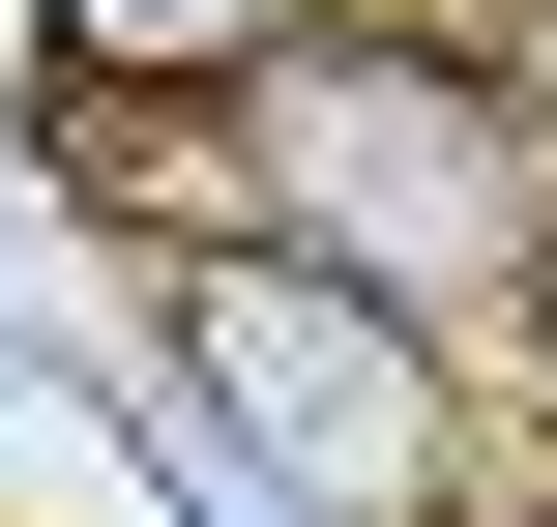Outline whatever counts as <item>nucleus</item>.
<instances>
[{
    "instance_id": "nucleus-2",
    "label": "nucleus",
    "mask_w": 557,
    "mask_h": 527,
    "mask_svg": "<svg viewBox=\"0 0 557 527\" xmlns=\"http://www.w3.org/2000/svg\"><path fill=\"white\" fill-rule=\"evenodd\" d=\"M176 352H206L235 469L294 527H441L470 411H441V323H411V293H352V264H294V235H176Z\"/></svg>"
},
{
    "instance_id": "nucleus-1",
    "label": "nucleus",
    "mask_w": 557,
    "mask_h": 527,
    "mask_svg": "<svg viewBox=\"0 0 557 527\" xmlns=\"http://www.w3.org/2000/svg\"><path fill=\"white\" fill-rule=\"evenodd\" d=\"M176 147H206V235H294V264H352V293H411V323L529 293V235H557V147L441 59V29H264Z\"/></svg>"
},
{
    "instance_id": "nucleus-4",
    "label": "nucleus",
    "mask_w": 557,
    "mask_h": 527,
    "mask_svg": "<svg viewBox=\"0 0 557 527\" xmlns=\"http://www.w3.org/2000/svg\"><path fill=\"white\" fill-rule=\"evenodd\" d=\"M441 59H470V88H499V117L557 147V0H499V29H441Z\"/></svg>"
},
{
    "instance_id": "nucleus-3",
    "label": "nucleus",
    "mask_w": 557,
    "mask_h": 527,
    "mask_svg": "<svg viewBox=\"0 0 557 527\" xmlns=\"http://www.w3.org/2000/svg\"><path fill=\"white\" fill-rule=\"evenodd\" d=\"M294 0H59V88H235Z\"/></svg>"
},
{
    "instance_id": "nucleus-5",
    "label": "nucleus",
    "mask_w": 557,
    "mask_h": 527,
    "mask_svg": "<svg viewBox=\"0 0 557 527\" xmlns=\"http://www.w3.org/2000/svg\"><path fill=\"white\" fill-rule=\"evenodd\" d=\"M529 323H557V235H529Z\"/></svg>"
}]
</instances>
